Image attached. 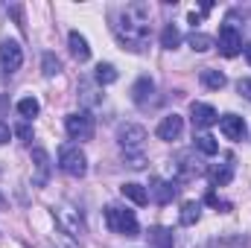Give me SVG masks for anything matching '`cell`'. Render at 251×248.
Masks as SVG:
<instances>
[{"instance_id": "6da1fadb", "label": "cell", "mask_w": 251, "mask_h": 248, "mask_svg": "<svg viewBox=\"0 0 251 248\" xmlns=\"http://www.w3.org/2000/svg\"><path fill=\"white\" fill-rule=\"evenodd\" d=\"M149 18H152L149 3H126L111 9V32L128 53H143L149 47V35H152Z\"/></svg>"}, {"instance_id": "7a4b0ae2", "label": "cell", "mask_w": 251, "mask_h": 248, "mask_svg": "<svg viewBox=\"0 0 251 248\" xmlns=\"http://www.w3.org/2000/svg\"><path fill=\"white\" fill-rule=\"evenodd\" d=\"M105 225H108L114 234H120V237H137V234H140V225H137L134 210L120 207V204H108V207H105Z\"/></svg>"}, {"instance_id": "3957f363", "label": "cell", "mask_w": 251, "mask_h": 248, "mask_svg": "<svg viewBox=\"0 0 251 248\" xmlns=\"http://www.w3.org/2000/svg\"><path fill=\"white\" fill-rule=\"evenodd\" d=\"M59 167L70 178H82L88 173V158H85V152L76 143H64L62 149H59Z\"/></svg>"}, {"instance_id": "277c9868", "label": "cell", "mask_w": 251, "mask_h": 248, "mask_svg": "<svg viewBox=\"0 0 251 248\" xmlns=\"http://www.w3.org/2000/svg\"><path fill=\"white\" fill-rule=\"evenodd\" d=\"M53 219H56L59 231L70 234L73 240H79V237L85 234V219H82V213H79L76 207H70V204H59V207H53Z\"/></svg>"}, {"instance_id": "5b68a950", "label": "cell", "mask_w": 251, "mask_h": 248, "mask_svg": "<svg viewBox=\"0 0 251 248\" xmlns=\"http://www.w3.org/2000/svg\"><path fill=\"white\" fill-rule=\"evenodd\" d=\"M94 117L91 111H79V114H67L64 117V131L70 140H91L94 137Z\"/></svg>"}, {"instance_id": "8992f818", "label": "cell", "mask_w": 251, "mask_h": 248, "mask_svg": "<svg viewBox=\"0 0 251 248\" xmlns=\"http://www.w3.org/2000/svg\"><path fill=\"white\" fill-rule=\"evenodd\" d=\"M216 44H219V53L228 56V59L243 53V35H240V29L234 24H222L219 26V41Z\"/></svg>"}, {"instance_id": "52a82bcc", "label": "cell", "mask_w": 251, "mask_h": 248, "mask_svg": "<svg viewBox=\"0 0 251 248\" xmlns=\"http://www.w3.org/2000/svg\"><path fill=\"white\" fill-rule=\"evenodd\" d=\"M143 140H146V128L137 123H123L117 128V143L123 146L126 152H131V149H140L143 146Z\"/></svg>"}, {"instance_id": "ba28073f", "label": "cell", "mask_w": 251, "mask_h": 248, "mask_svg": "<svg viewBox=\"0 0 251 248\" xmlns=\"http://www.w3.org/2000/svg\"><path fill=\"white\" fill-rule=\"evenodd\" d=\"M0 64H3V70L12 76L21 64H24V50H21V44L18 41H0Z\"/></svg>"}, {"instance_id": "9c48e42d", "label": "cell", "mask_w": 251, "mask_h": 248, "mask_svg": "<svg viewBox=\"0 0 251 248\" xmlns=\"http://www.w3.org/2000/svg\"><path fill=\"white\" fill-rule=\"evenodd\" d=\"M32 167H35V173H32V184L35 187H47L50 173H53V164H50V155H47L41 146L32 149Z\"/></svg>"}, {"instance_id": "30bf717a", "label": "cell", "mask_w": 251, "mask_h": 248, "mask_svg": "<svg viewBox=\"0 0 251 248\" xmlns=\"http://www.w3.org/2000/svg\"><path fill=\"white\" fill-rule=\"evenodd\" d=\"M176 196H178V184H176V181L152 178V184H149V198H152L155 204H170Z\"/></svg>"}, {"instance_id": "8fae6325", "label": "cell", "mask_w": 251, "mask_h": 248, "mask_svg": "<svg viewBox=\"0 0 251 248\" xmlns=\"http://www.w3.org/2000/svg\"><path fill=\"white\" fill-rule=\"evenodd\" d=\"M219 128H222V134H225L228 140H246V134H249V125H246V120H243L240 114H225V117H219Z\"/></svg>"}, {"instance_id": "7c38bea8", "label": "cell", "mask_w": 251, "mask_h": 248, "mask_svg": "<svg viewBox=\"0 0 251 248\" xmlns=\"http://www.w3.org/2000/svg\"><path fill=\"white\" fill-rule=\"evenodd\" d=\"M181 131H184V120L178 117V114H167L158 128H155V134L161 137V140H167V143H173V140H178L181 137Z\"/></svg>"}, {"instance_id": "4fadbf2b", "label": "cell", "mask_w": 251, "mask_h": 248, "mask_svg": "<svg viewBox=\"0 0 251 248\" xmlns=\"http://www.w3.org/2000/svg\"><path fill=\"white\" fill-rule=\"evenodd\" d=\"M190 117H193V125H196V128H207V125L219 123L216 108H210L207 102H193V105H190Z\"/></svg>"}, {"instance_id": "5bb4252c", "label": "cell", "mask_w": 251, "mask_h": 248, "mask_svg": "<svg viewBox=\"0 0 251 248\" xmlns=\"http://www.w3.org/2000/svg\"><path fill=\"white\" fill-rule=\"evenodd\" d=\"M152 94H155V82L149 79V76H140L134 85H131V99H134V105H149V99H152Z\"/></svg>"}, {"instance_id": "9a60e30c", "label": "cell", "mask_w": 251, "mask_h": 248, "mask_svg": "<svg viewBox=\"0 0 251 248\" xmlns=\"http://www.w3.org/2000/svg\"><path fill=\"white\" fill-rule=\"evenodd\" d=\"M67 47H70V56L76 59V62H88L91 59V47H88V38L82 35V32H70L67 35Z\"/></svg>"}, {"instance_id": "2e32d148", "label": "cell", "mask_w": 251, "mask_h": 248, "mask_svg": "<svg viewBox=\"0 0 251 248\" xmlns=\"http://www.w3.org/2000/svg\"><path fill=\"white\" fill-rule=\"evenodd\" d=\"M201 85H204V88H210V91H222V88L228 85V79H225V73H222V70L204 67V70H201Z\"/></svg>"}, {"instance_id": "e0dca14e", "label": "cell", "mask_w": 251, "mask_h": 248, "mask_svg": "<svg viewBox=\"0 0 251 248\" xmlns=\"http://www.w3.org/2000/svg\"><path fill=\"white\" fill-rule=\"evenodd\" d=\"M120 79V73H117V67L114 64H97V73H94V82L100 85V88H105V85H114Z\"/></svg>"}, {"instance_id": "ac0fdd59", "label": "cell", "mask_w": 251, "mask_h": 248, "mask_svg": "<svg viewBox=\"0 0 251 248\" xmlns=\"http://www.w3.org/2000/svg\"><path fill=\"white\" fill-rule=\"evenodd\" d=\"M181 225L184 228H190V225H196L199 219H201V201H184L181 204Z\"/></svg>"}, {"instance_id": "d6986e66", "label": "cell", "mask_w": 251, "mask_h": 248, "mask_svg": "<svg viewBox=\"0 0 251 248\" xmlns=\"http://www.w3.org/2000/svg\"><path fill=\"white\" fill-rule=\"evenodd\" d=\"M231 178H234V158H228L222 167H216V170L210 173V181H213V187H225Z\"/></svg>"}, {"instance_id": "ffe728a7", "label": "cell", "mask_w": 251, "mask_h": 248, "mask_svg": "<svg viewBox=\"0 0 251 248\" xmlns=\"http://www.w3.org/2000/svg\"><path fill=\"white\" fill-rule=\"evenodd\" d=\"M15 108H18V114H21V117L29 123L32 117H38V111H41V102H38L35 97H24V99H18V105H15Z\"/></svg>"}, {"instance_id": "44dd1931", "label": "cell", "mask_w": 251, "mask_h": 248, "mask_svg": "<svg viewBox=\"0 0 251 248\" xmlns=\"http://www.w3.org/2000/svg\"><path fill=\"white\" fill-rule=\"evenodd\" d=\"M178 44H181V32H178V26H176V24H167L164 32H161V47H164V50H176Z\"/></svg>"}, {"instance_id": "7402d4cb", "label": "cell", "mask_w": 251, "mask_h": 248, "mask_svg": "<svg viewBox=\"0 0 251 248\" xmlns=\"http://www.w3.org/2000/svg\"><path fill=\"white\" fill-rule=\"evenodd\" d=\"M120 193H123L128 201H134V204H146V201H149V193H146L140 184H123Z\"/></svg>"}, {"instance_id": "603a6c76", "label": "cell", "mask_w": 251, "mask_h": 248, "mask_svg": "<svg viewBox=\"0 0 251 248\" xmlns=\"http://www.w3.org/2000/svg\"><path fill=\"white\" fill-rule=\"evenodd\" d=\"M187 41H190V47H193L196 53H207V50L216 44V38H210V35H204V32H193Z\"/></svg>"}, {"instance_id": "cb8c5ba5", "label": "cell", "mask_w": 251, "mask_h": 248, "mask_svg": "<svg viewBox=\"0 0 251 248\" xmlns=\"http://www.w3.org/2000/svg\"><path fill=\"white\" fill-rule=\"evenodd\" d=\"M196 149L201 152V155H207V158H213L216 152H219V143L210 137V134H199L196 137Z\"/></svg>"}, {"instance_id": "d4e9b609", "label": "cell", "mask_w": 251, "mask_h": 248, "mask_svg": "<svg viewBox=\"0 0 251 248\" xmlns=\"http://www.w3.org/2000/svg\"><path fill=\"white\" fill-rule=\"evenodd\" d=\"M79 94H82V102H85V105H97V102H102V94H100L91 82H82V85H79Z\"/></svg>"}, {"instance_id": "484cf974", "label": "cell", "mask_w": 251, "mask_h": 248, "mask_svg": "<svg viewBox=\"0 0 251 248\" xmlns=\"http://www.w3.org/2000/svg\"><path fill=\"white\" fill-rule=\"evenodd\" d=\"M41 70H44V76H59V73H62V62H59L53 53H44V59H41Z\"/></svg>"}, {"instance_id": "4316f807", "label": "cell", "mask_w": 251, "mask_h": 248, "mask_svg": "<svg viewBox=\"0 0 251 248\" xmlns=\"http://www.w3.org/2000/svg\"><path fill=\"white\" fill-rule=\"evenodd\" d=\"M149 237H152V243L161 248H173V234L170 231H164V228H152L149 231Z\"/></svg>"}, {"instance_id": "83f0119b", "label": "cell", "mask_w": 251, "mask_h": 248, "mask_svg": "<svg viewBox=\"0 0 251 248\" xmlns=\"http://www.w3.org/2000/svg\"><path fill=\"white\" fill-rule=\"evenodd\" d=\"M204 201H207V204H213V207H216V210H222V213H228V210H231V201H225V198H219V196H216L213 190H210V193L204 196Z\"/></svg>"}, {"instance_id": "f1b7e54d", "label": "cell", "mask_w": 251, "mask_h": 248, "mask_svg": "<svg viewBox=\"0 0 251 248\" xmlns=\"http://www.w3.org/2000/svg\"><path fill=\"white\" fill-rule=\"evenodd\" d=\"M15 131H18V137H21V140H26V143L32 140V125L26 123V120H24L21 125H15Z\"/></svg>"}, {"instance_id": "f546056e", "label": "cell", "mask_w": 251, "mask_h": 248, "mask_svg": "<svg viewBox=\"0 0 251 248\" xmlns=\"http://www.w3.org/2000/svg\"><path fill=\"white\" fill-rule=\"evenodd\" d=\"M207 12H210V3H204V6H201L199 12L193 9V12H190V24H193V26H196V24H201V18H204Z\"/></svg>"}, {"instance_id": "4dcf8cb0", "label": "cell", "mask_w": 251, "mask_h": 248, "mask_svg": "<svg viewBox=\"0 0 251 248\" xmlns=\"http://www.w3.org/2000/svg\"><path fill=\"white\" fill-rule=\"evenodd\" d=\"M237 91H240V94L251 102V76H246V79H240V82H237Z\"/></svg>"}, {"instance_id": "1f68e13d", "label": "cell", "mask_w": 251, "mask_h": 248, "mask_svg": "<svg viewBox=\"0 0 251 248\" xmlns=\"http://www.w3.org/2000/svg\"><path fill=\"white\" fill-rule=\"evenodd\" d=\"M126 155H128V152H126ZM143 164H146L143 155H128V167H131V170H143Z\"/></svg>"}, {"instance_id": "d6a6232c", "label": "cell", "mask_w": 251, "mask_h": 248, "mask_svg": "<svg viewBox=\"0 0 251 248\" xmlns=\"http://www.w3.org/2000/svg\"><path fill=\"white\" fill-rule=\"evenodd\" d=\"M9 137H12V128H9L6 123H0V143H6Z\"/></svg>"}, {"instance_id": "836d02e7", "label": "cell", "mask_w": 251, "mask_h": 248, "mask_svg": "<svg viewBox=\"0 0 251 248\" xmlns=\"http://www.w3.org/2000/svg\"><path fill=\"white\" fill-rule=\"evenodd\" d=\"M246 59H249V64H251V44H246Z\"/></svg>"}, {"instance_id": "e575fe53", "label": "cell", "mask_w": 251, "mask_h": 248, "mask_svg": "<svg viewBox=\"0 0 251 248\" xmlns=\"http://www.w3.org/2000/svg\"><path fill=\"white\" fill-rule=\"evenodd\" d=\"M3 207H6V198H3V196H0V210H3Z\"/></svg>"}]
</instances>
